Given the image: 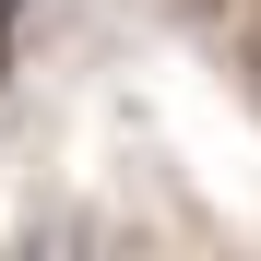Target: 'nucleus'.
I'll use <instances>...</instances> for the list:
<instances>
[{"label": "nucleus", "mask_w": 261, "mask_h": 261, "mask_svg": "<svg viewBox=\"0 0 261 261\" xmlns=\"http://www.w3.org/2000/svg\"><path fill=\"white\" fill-rule=\"evenodd\" d=\"M12 24H24V0H0V71H12Z\"/></svg>", "instance_id": "obj_1"}]
</instances>
